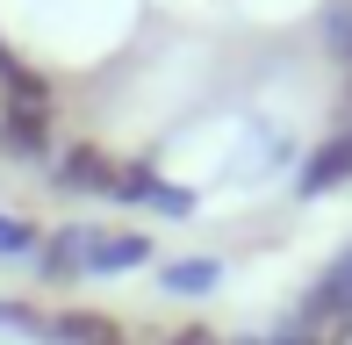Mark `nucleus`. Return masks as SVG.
Returning a JSON list of instances; mask_svg holds the SVG:
<instances>
[{"label":"nucleus","instance_id":"f3484780","mask_svg":"<svg viewBox=\"0 0 352 345\" xmlns=\"http://www.w3.org/2000/svg\"><path fill=\"white\" fill-rule=\"evenodd\" d=\"M223 345H259V338H223Z\"/></svg>","mask_w":352,"mask_h":345},{"label":"nucleus","instance_id":"7ed1b4c3","mask_svg":"<svg viewBox=\"0 0 352 345\" xmlns=\"http://www.w3.org/2000/svg\"><path fill=\"white\" fill-rule=\"evenodd\" d=\"M345 187H352V130H331L295 159V201H331Z\"/></svg>","mask_w":352,"mask_h":345},{"label":"nucleus","instance_id":"9d476101","mask_svg":"<svg viewBox=\"0 0 352 345\" xmlns=\"http://www.w3.org/2000/svg\"><path fill=\"white\" fill-rule=\"evenodd\" d=\"M316 51L338 72H352V0H324L316 8Z\"/></svg>","mask_w":352,"mask_h":345},{"label":"nucleus","instance_id":"9b49d317","mask_svg":"<svg viewBox=\"0 0 352 345\" xmlns=\"http://www.w3.org/2000/svg\"><path fill=\"white\" fill-rule=\"evenodd\" d=\"M166 180V172H158V159H122L116 166V187H108V209H144V201H151V187Z\"/></svg>","mask_w":352,"mask_h":345},{"label":"nucleus","instance_id":"423d86ee","mask_svg":"<svg viewBox=\"0 0 352 345\" xmlns=\"http://www.w3.org/2000/svg\"><path fill=\"white\" fill-rule=\"evenodd\" d=\"M29 274H36V288H79V280H87V223L43 230V245H36V259H29Z\"/></svg>","mask_w":352,"mask_h":345},{"label":"nucleus","instance_id":"1a4fd4ad","mask_svg":"<svg viewBox=\"0 0 352 345\" xmlns=\"http://www.w3.org/2000/svg\"><path fill=\"white\" fill-rule=\"evenodd\" d=\"M108 331H122L108 309H79V302H58L43 309V345H101Z\"/></svg>","mask_w":352,"mask_h":345},{"label":"nucleus","instance_id":"dca6fc26","mask_svg":"<svg viewBox=\"0 0 352 345\" xmlns=\"http://www.w3.org/2000/svg\"><path fill=\"white\" fill-rule=\"evenodd\" d=\"M101 345H144V338H137V324H122V331H108Z\"/></svg>","mask_w":352,"mask_h":345},{"label":"nucleus","instance_id":"f8f14e48","mask_svg":"<svg viewBox=\"0 0 352 345\" xmlns=\"http://www.w3.org/2000/svg\"><path fill=\"white\" fill-rule=\"evenodd\" d=\"M36 245H43V223L0 201V259H22V266H29V259H36Z\"/></svg>","mask_w":352,"mask_h":345},{"label":"nucleus","instance_id":"ddd939ff","mask_svg":"<svg viewBox=\"0 0 352 345\" xmlns=\"http://www.w3.org/2000/svg\"><path fill=\"white\" fill-rule=\"evenodd\" d=\"M195 209H201V194H195L187 180H158V187H151V201H144V216H173V223H187Z\"/></svg>","mask_w":352,"mask_h":345},{"label":"nucleus","instance_id":"f03ea898","mask_svg":"<svg viewBox=\"0 0 352 345\" xmlns=\"http://www.w3.org/2000/svg\"><path fill=\"white\" fill-rule=\"evenodd\" d=\"M144 266H158L151 230H137V223H87V280H122V274H144Z\"/></svg>","mask_w":352,"mask_h":345},{"label":"nucleus","instance_id":"4468645a","mask_svg":"<svg viewBox=\"0 0 352 345\" xmlns=\"http://www.w3.org/2000/svg\"><path fill=\"white\" fill-rule=\"evenodd\" d=\"M0 324H8V331H29V338H43V309H36V302H14V295L0 302Z\"/></svg>","mask_w":352,"mask_h":345},{"label":"nucleus","instance_id":"f257e3e1","mask_svg":"<svg viewBox=\"0 0 352 345\" xmlns=\"http://www.w3.org/2000/svg\"><path fill=\"white\" fill-rule=\"evenodd\" d=\"M116 151L94 144V137H72V144H58V159L43 166V180H51V194L65 201H108V187H116Z\"/></svg>","mask_w":352,"mask_h":345},{"label":"nucleus","instance_id":"0eeeda50","mask_svg":"<svg viewBox=\"0 0 352 345\" xmlns=\"http://www.w3.org/2000/svg\"><path fill=\"white\" fill-rule=\"evenodd\" d=\"M223 266L216 252H173V259H158L151 266V280H158V295H173V302H209V295L223 288Z\"/></svg>","mask_w":352,"mask_h":345},{"label":"nucleus","instance_id":"2eb2a0df","mask_svg":"<svg viewBox=\"0 0 352 345\" xmlns=\"http://www.w3.org/2000/svg\"><path fill=\"white\" fill-rule=\"evenodd\" d=\"M158 345H223V331H216V324H201V317H195V324H173V331L158 338Z\"/></svg>","mask_w":352,"mask_h":345},{"label":"nucleus","instance_id":"20e7f679","mask_svg":"<svg viewBox=\"0 0 352 345\" xmlns=\"http://www.w3.org/2000/svg\"><path fill=\"white\" fill-rule=\"evenodd\" d=\"M295 317L309 324V331H338V324H352V245H345V252H331V266L302 288Z\"/></svg>","mask_w":352,"mask_h":345},{"label":"nucleus","instance_id":"39448f33","mask_svg":"<svg viewBox=\"0 0 352 345\" xmlns=\"http://www.w3.org/2000/svg\"><path fill=\"white\" fill-rule=\"evenodd\" d=\"M0 159L43 172L58 159V115L51 108H0Z\"/></svg>","mask_w":352,"mask_h":345},{"label":"nucleus","instance_id":"6e6552de","mask_svg":"<svg viewBox=\"0 0 352 345\" xmlns=\"http://www.w3.org/2000/svg\"><path fill=\"white\" fill-rule=\"evenodd\" d=\"M0 108H51L58 115V80L43 65H29L8 36H0Z\"/></svg>","mask_w":352,"mask_h":345}]
</instances>
